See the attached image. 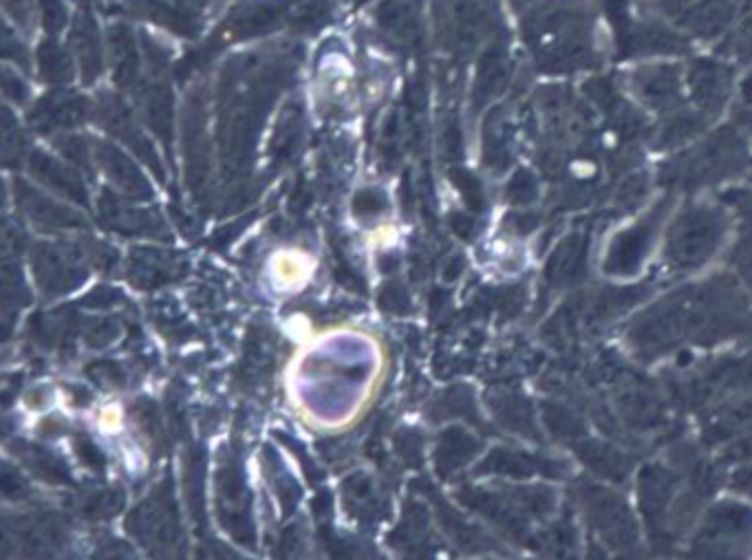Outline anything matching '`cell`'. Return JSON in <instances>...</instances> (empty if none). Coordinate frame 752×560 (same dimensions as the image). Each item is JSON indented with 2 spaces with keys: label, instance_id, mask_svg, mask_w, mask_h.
<instances>
[{
  "label": "cell",
  "instance_id": "1",
  "mask_svg": "<svg viewBox=\"0 0 752 560\" xmlns=\"http://www.w3.org/2000/svg\"><path fill=\"white\" fill-rule=\"evenodd\" d=\"M126 530L131 532L139 543L153 549V552H168V549H175L179 545L181 525L173 481L166 479L161 486L155 488V492L150 494L144 503H139L137 508L128 514Z\"/></svg>",
  "mask_w": 752,
  "mask_h": 560
},
{
  "label": "cell",
  "instance_id": "2",
  "mask_svg": "<svg viewBox=\"0 0 752 560\" xmlns=\"http://www.w3.org/2000/svg\"><path fill=\"white\" fill-rule=\"evenodd\" d=\"M217 508L221 525L243 547H256V530L250 510V490L245 486L241 463L228 459L217 472Z\"/></svg>",
  "mask_w": 752,
  "mask_h": 560
},
{
  "label": "cell",
  "instance_id": "3",
  "mask_svg": "<svg viewBox=\"0 0 752 560\" xmlns=\"http://www.w3.org/2000/svg\"><path fill=\"white\" fill-rule=\"evenodd\" d=\"M84 252L71 245L40 243L34 247V276L38 287L47 296H62L78 289L89 276V269L82 263Z\"/></svg>",
  "mask_w": 752,
  "mask_h": 560
},
{
  "label": "cell",
  "instance_id": "4",
  "mask_svg": "<svg viewBox=\"0 0 752 560\" xmlns=\"http://www.w3.org/2000/svg\"><path fill=\"white\" fill-rule=\"evenodd\" d=\"M98 117L106 131L131 148L133 153L155 172L159 181H166V170L161 166L159 153L155 146L150 144V139L142 133V128L137 126L131 111L126 109L120 98H115V95H102L98 104Z\"/></svg>",
  "mask_w": 752,
  "mask_h": 560
},
{
  "label": "cell",
  "instance_id": "5",
  "mask_svg": "<svg viewBox=\"0 0 752 560\" xmlns=\"http://www.w3.org/2000/svg\"><path fill=\"white\" fill-rule=\"evenodd\" d=\"M100 219L106 228L124 236H153V239L164 241L173 239L168 232V225L161 221L157 212L126 206L111 190H104L100 197Z\"/></svg>",
  "mask_w": 752,
  "mask_h": 560
},
{
  "label": "cell",
  "instance_id": "6",
  "mask_svg": "<svg viewBox=\"0 0 752 560\" xmlns=\"http://www.w3.org/2000/svg\"><path fill=\"white\" fill-rule=\"evenodd\" d=\"M184 150H186V164H188V183L192 195L201 197L208 186V172H210V155H208V139H206V115H203V104L197 98H190L188 111L184 117Z\"/></svg>",
  "mask_w": 752,
  "mask_h": 560
},
{
  "label": "cell",
  "instance_id": "7",
  "mask_svg": "<svg viewBox=\"0 0 752 560\" xmlns=\"http://www.w3.org/2000/svg\"><path fill=\"white\" fill-rule=\"evenodd\" d=\"M186 265L179 263L173 254L137 247L128 256L126 276L137 289H155L186 276Z\"/></svg>",
  "mask_w": 752,
  "mask_h": 560
},
{
  "label": "cell",
  "instance_id": "8",
  "mask_svg": "<svg viewBox=\"0 0 752 560\" xmlns=\"http://www.w3.org/2000/svg\"><path fill=\"white\" fill-rule=\"evenodd\" d=\"M16 188V203L20 206L27 217L34 221L42 230H73V228H87L80 214L71 212L69 208L60 206L58 201L42 195V192L34 190L25 181L14 183Z\"/></svg>",
  "mask_w": 752,
  "mask_h": 560
},
{
  "label": "cell",
  "instance_id": "9",
  "mask_svg": "<svg viewBox=\"0 0 752 560\" xmlns=\"http://www.w3.org/2000/svg\"><path fill=\"white\" fill-rule=\"evenodd\" d=\"M89 117V102L82 95L53 91L42 98L36 111L29 113V122L40 133H51L56 128H73Z\"/></svg>",
  "mask_w": 752,
  "mask_h": 560
},
{
  "label": "cell",
  "instance_id": "10",
  "mask_svg": "<svg viewBox=\"0 0 752 560\" xmlns=\"http://www.w3.org/2000/svg\"><path fill=\"white\" fill-rule=\"evenodd\" d=\"M95 157H98L100 166L104 168L106 175L111 177L115 186L122 190V195H126V199H153V188H150V183L142 175V170H139L120 148L106 142H98L95 144Z\"/></svg>",
  "mask_w": 752,
  "mask_h": 560
},
{
  "label": "cell",
  "instance_id": "11",
  "mask_svg": "<svg viewBox=\"0 0 752 560\" xmlns=\"http://www.w3.org/2000/svg\"><path fill=\"white\" fill-rule=\"evenodd\" d=\"M71 49L75 58L80 62V69L84 75V82L91 84L100 78L104 69V53H102V38L95 18L89 9L75 16L71 25Z\"/></svg>",
  "mask_w": 752,
  "mask_h": 560
},
{
  "label": "cell",
  "instance_id": "12",
  "mask_svg": "<svg viewBox=\"0 0 752 560\" xmlns=\"http://www.w3.org/2000/svg\"><path fill=\"white\" fill-rule=\"evenodd\" d=\"M29 172L38 181L47 183L51 190H56L58 195L80 203L84 208L89 206V190L84 186V181L78 177V172L60 164L58 159L49 157L42 150H36V153L29 155Z\"/></svg>",
  "mask_w": 752,
  "mask_h": 560
},
{
  "label": "cell",
  "instance_id": "13",
  "mask_svg": "<svg viewBox=\"0 0 752 560\" xmlns=\"http://www.w3.org/2000/svg\"><path fill=\"white\" fill-rule=\"evenodd\" d=\"M109 51L113 64V78L120 89L131 91L142 82V58L133 31L126 25H113L109 29Z\"/></svg>",
  "mask_w": 752,
  "mask_h": 560
},
{
  "label": "cell",
  "instance_id": "14",
  "mask_svg": "<svg viewBox=\"0 0 752 560\" xmlns=\"http://www.w3.org/2000/svg\"><path fill=\"white\" fill-rule=\"evenodd\" d=\"M375 20L384 29V34L404 42V45H415L422 36L420 14H417L413 0H386L375 12Z\"/></svg>",
  "mask_w": 752,
  "mask_h": 560
},
{
  "label": "cell",
  "instance_id": "15",
  "mask_svg": "<svg viewBox=\"0 0 752 560\" xmlns=\"http://www.w3.org/2000/svg\"><path fill=\"white\" fill-rule=\"evenodd\" d=\"M14 450L38 479L47 483H58V486H73V475L69 466L60 457L53 455L51 450L27 444V441H18V446Z\"/></svg>",
  "mask_w": 752,
  "mask_h": 560
},
{
  "label": "cell",
  "instance_id": "16",
  "mask_svg": "<svg viewBox=\"0 0 752 560\" xmlns=\"http://www.w3.org/2000/svg\"><path fill=\"white\" fill-rule=\"evenodd\" d=\"M285 5L281 3H263V5H254L250 9H245L243 14L236 16L230 27H228V36L234 40L239 38H250V36H259L270 31L278 20L283 18Z\"/></svg>",
  "mask_w": 752,
  "mask_h": 560
},
{
  "label": "cell",
  "instance_id": "17",
  "mask_svg": "<svg viewBox=\"0 0 752 560\" xmlns=\"http://www.w3.org/2000/svg\"><path fill=\"white\" fill-rule=\"evenodd\" d=\"M20 545L31 554H40L45 549H56L62 543V527L53 516H31L18 525Z\"/></svg>",
  "mask_w": 752,
  "mask_h": 560
},
{
  "label": "cell",
  "instance_id": "18",
  "mask_svg": "<svg viewBox=\"0 0 752 560\" xmlns=\"http://www.w3.org/2000/svg\"><path fill=\"white\" fill-rule=\"evenodd\" d=\"M475 450H477V444L464 433V430L448 428L446 433L439 437V446L435 455L437 472L442 477H448L455 468L464 466L466 459L472 457V452Z\"/></svg>",
  "mask_w": 752,
  "mask_h": 560
},
{
  "label": "cell",
  "instance_id": "19",
  "mask_svg": "<svg viewBox=\"0 0 752 560\" xmlns=\"http://www.w3.org/2000/svg\"><path fill=\"white\" fill-rule=\"evenodd\" d=\"M342 494H345V503L351 516H360V519H371L373 514L384 516L386 503L375 499L373 483L367 475L349 477L342 486Z\"/></svg>",
  "mask_w": 752,
  "mask_h": 560
},
{
  "label": "cell",
  "instance_id": "20",
  "mask_svg": "<svg viewBox=\"0 0 752 560\" xmlns=\"http://www.w3.org/2000/svg\"><path fill=\"white\" fill-rule=\"evenodd\" d=\"M206 455L197 446L190 450L186 463V497L192 512V519H197L201 525L206 523Z\"/></svg>",
  "mask_w": 752,
  "mask_h": 560
},
{
  "label": "cell",
  "instance_id": "21",
  "mask_svg": "<svg viewBox=\"0 0 752 560\" xmlns=\"http://www.w3.org/2000/svg\"><path fill=\"white\" fill-rule=\"evenodd\" d=\"M274 349L272 338L267 336L265 329H252L250 338L245 342V362H243V378L247 382L261 380L265 373L272 371Z\"/></svg>",
  "mask_w": 752,
  "mask_h": 560
},
{
  "label": "cell",
  "instance_id": "22",
  "mask_svg": "<svg viewBox=\"0 0 752 560\" xmlns=\"http://www.w3.org/2000/svg\"><path fill=\"white\" fill-rule=\"evenodd\" d=\"M38 69L49 84H67L73 80V60L56 40H45L38 49Z\"/></svg>",
  "mask_w": 752,
  "mask_h": 560
},
{
  "label": "cell",
  "instance_id": "23",
  "mask_svg": "<svg viewBox=\"0 0 752 560\" xmlns=\"http://www.w3.org/2000/svg\"><path fill=\"white\" fill-rule=\"evenodd\" d=\"M265 470L267 475H270V481L278 494V501L283 505L285 516H289L296 510L300 497H303V490H300L296 479L281 466V461H278L272 448H265Z\"/></svg>",
  "mask_w": 752,
  "mask_h": 560
},
{
  "label": "cell",
  "instance_id": "24",
  "mask_svg": "<svg viewBox=\"0 0 752 560\" xmlns=\"http://www.w3.org/2000/svg\"><path fill=\"white\" fill-rule=\"evenodd\" d=\"M300 109L298 106H287L285 115L281 117V124L276 128V135L272 139V157L274 164H285L292 157L300 144Z\"/></svg>",
  "mask_w": 752,
  "mask_h": 560
},
{
  "label": "cell",
  "instance_id": "25",
  "mask_svg": "<svg viewBox=\"0 0 752 560\" xmlns=\"http://www.w3.org/2000/svg\"><path fill=\"white\" fill-rule=\"evenodd\" d=\"M124 508V492L122 490H100L93 492L82 501V512L89 519H111V516L120 514Z\"/></svg>",
  "mask_w": 752,
  "mask_h": 560
},
{
  "label": "cell",
  "instance_id": "26",
  "mask_svg": "<svg viewBox=\"0 0 752 560\" xmlns=\"http://www.w3.org/2000/svg\"><path fill=\"white\" fill-rule=\"evenodd\" d=\"M27 303H29V289L25 285L23 276H20V272L14 265H5L3 267V311H5V318H9V314H16V311Z\"/></svg>",
  "mask_w": 752,
  "mask_h": 560
},
{
  "label": "cell",
  "instance_id": "27",
  "mask_svg": "<svg viewBox=\"0 0 752 560\" xmlns=\"http://www.w3.org/2000/svg\"><path fill=\"white\" fill-rule=\"evenodd\" d=\"M23 148H25V139H23V133L18 131V124L14 120V115L9 113V109H3V155H5V164L14 166L16 161L23 157Z\"/></svg>",
  "mask_w": 752,
  "mask_h": 560
},
{
  "label": "cell",
  "instance_id": "28",
  "mask_svg": "<svg viewBox=\"0 0 752 560\" xmlns=\"http://www.w3.org/2000/svg\"><path fill=\"white\" fill-rule=\"evenodd\" d=\"M351 208H353V212H356V217H360V219L380 217V214L389 210V199H386L384 192H380V190L364 188V190L356 192Z\"/></svg>",
  "mask_w": 752,
  "mask_h": 560
},
{
  "label": "cell",
  "instance_id": "29",
  "mask_svg": "<svg viewBox=\"0 0 752 560\" xmlns=\"http://www.w3.org/2000/svg\"><path fill=\"white\" fill-rule=\"evenodd\" d=\"M87 375L98 384L106 386V389H117V386H124L126 382V373L122 369V364H117L115 360H100L87 366Z\"/></svg>",
  "mask_w": 752,
  "mask_h": 560
},
{
  "label": "cell",
  "instance_id": "30",
  "mask_svg": "<svg viewBox=\"0 0 752 560\" xmlns=\"http://www.w3.org/2000/svg\"><path fill=\"white\" fill-rule=\"evenodd\" d=\"M378 303L384 311H389V314H397V316L411 314V298H408L406 287L400 283L384 285L378 296Z\"/></svg>",
  "mask_w": 752,
  "mask_h": 560
},
{
  "label": "cell",
  "instance_id": "31",
  "mask_svg": "<svg viewBox=\"0 0 752 560\" xmlns=\"http://www.w3.org/2000/svg\"><path fill=\"white\" fill-rule=\"evenodd\" d=\"M382 157L389 168H393L397 164V159H400V115L395 111L391 113L389 120H386L382 133Z\"/></svg>",
  "mask_w": 752,
  "mask_h": 560
},
{
  "label": "cell",
  "instance_id": "32",
  "mask_svg": "<svg viewBox=\"0 0 752 560\" xmlns=\"http://www.w3.org/2000/svg\"><path fill=\"white\" fill-rule=\"evenodd\" d=\"M40 14H42V25H45L47 34L51 36H58L69 23L67 7H64L62 0H40Z\"/></svg>",
  "mask_w": 752,
  "mask_h": 560
},
{
  "label": "cell",
  "instance_id": "33",
  "mask_svg": "<svg viewBox=\"0 0 752 560\" xmlns=\"http://www.w3.org/2000/svg\"><path fill=\"white\" fill-rule=\"evenodd\" d=\"M395 448L397 455L404 459L406 466L417 468L422 461V437L415 433V430H404L395 437Z\"/></svg>",
  "mask_w": 752,
  "mask_h": 560
},
{
  "label": "cell",
  "instance_id": "34",
  "mask_svg": "<svg viewBox=\"0 0 752 560\" xmlns=\"http://www.w3.org/2000/svg\"><path fill=\"white\" fill-rule=\"evenodd\" d=\"M135 415H137V422L142 424V428L146 430V435L150 439H153V441H159V444H164V428H161L159 408L153 402L144 400V402L137 404Z\"/></svg>",
  "mask_w": 752,
  "mask_h": 560
},
{
  "label": "cell",
  "instance_id": "35",
  "mask_svg": "<svg viewBox=\"0 0 752 560\" xmlns=\"http://www.w3.org/2000/svg\"><path fill=\"white\" fill-rule=\"evenodd\" d=\"M120 336V325L115 320H95L87 329V344L91 349H104Z\"/></svg>",
  "mask_w": 752,
  "mask_h": 560
},
{
  "label": "cell",
  "instance_id": "36",
  "mask_svg": "<svg viewBox=\"0 0 752 560\" xmlns=\"http://www.w3.org/2000/svg\"><path fill=\"white\" fill-rule=\"evenodd\" d=\"M75 455L80 457L84 466L102 472L106 468V457L102 455V450L93 444V439L87 435H75Z\"/></svg>",
  "mask_w": 752,
  "mask_h": 560
},
{
  "label": "cell",
  "instance_id": "37",
  "mask_svg": "<svg viewBox=\"0 0 752 560\" xmlns=\"http://www.w3.org/2000/svg\"><path fill=\"white\" fill-rule=\"evenodd\" d=\"M58 148L64 153V157L75 161V164L82 166L84 170L91 172V161H89V144L84 142L82 137H60L58 139Z\"/></svg>",
  "mask_w": 752,
  "mask_h": 560
},
{
  "label": "cell",
  "instance_id": "38",
  "mask_svg": "<svg viewBox=\"0 0 752 560\" xmlns=\"http://www.w3.org/2000/svg\"><path fill=\"white\" fill-rule=\"evenodd\" d=\"M336 254H338V263H336V267H333V276H336L338 283L345 285L347 289H351V292L367 294V287H364L367 283H364V278L345 261V256H342L340 252H336Z\"/></svg>",
  "mask_w": 752,
  "mask_h": 560
},
{
  "label": "cell",
  "instance_id": "39",
  "mask_svg": "<svg viewBox=\"0 0 752 560\" xmlns=\"http://www.w3.org/2000/svg\"><path fill=\"white\" fill-rule=\"evenodd\" d=\"M0 488H3V494L7 499L12 501H18V499H25L29 494V486L27 481L18 475V470H14L9 463H5L3 466V477H0Z\"/></svg>",
  "mask_w": 752,
  "mask_h": 560
},
{
  "label": "cell",
  "instance_id": "40",
  "mask_svg": "<svg viewBox=\"0 0 752 560\" xmlns=\"http://www.w3.org/2000/svg\"><path fill=\"white\" fill-rule=\"evenodd\" d=\"M115 303H126V298L117 292V289L109 285H100L95 287L93 292L82 300L84 307H93V309H104V307H113Z\"/></svg>",
  "mask_w": 752,
  "mask_h": 560
},
{
  "label": "cell",
  "instance_id": "41",
  "mask_svg": "<svg viewBox=\"0 0 752 560\" xmlns=\"http://www.w3.org/2000/svg\"><path fill=\"white\" fill-rule=\"evenodd\" d=\"M450 177H453L455 186H457L461 192H464V197H466V201H468V206H470L472 210H479V208H481L479 183H477L475 179H472V177L468 175V172H464V170H453V175H450Z\"/></svg>",
  "mask_w": 752,
  "mask_h": 560
},
{
  "label": "cell",
  "instance_id": "42",
  "mask_svg": "<svg viewBox=\"0 0 752 560\" xmlns=\"http://www.w3.org/2000/svg\"><path fill=\"white\" fill-rule=\"evenodd\" d=\"M276 437L281 439L287 448H292V450H294V455H296L300 461H303V468H305L307 479H309L311 483H318V481L322 479V472L318 470V466L314 463V459H311V457L307 455V450H305L303 446H298V441H294L292 437L281 435V433H276Z\"/></svg>",
  "mask_w": 752,
  "mask_h": 560
},
{
  "label": "cell",
  "instance_id": "43",
  "mask_svg": "<svg viewBox=\"0 0 752 560\" xmlns=\"http://www.w3.org/2000/svg\"><path fill=\"white\" fill-rule=\"evenodd\" d=\"M3 91L9 100H14L16 104H25L29 98L27 84L14 75V71L3 69Z\"/></svg>",
  "mask_w": 752,
  "mask_h": 560
},
{
  "label": "cell",
  "instance_id": "44",
  "mask_svg": "<svg viewBox=\"0 0 752 560\" xmlns=\"http://www.w3.org/2000/svg\"><path fill=\"white\" fill-rule=\"evenodd\" d=\"M327 16V7L322 3H311V5H305L300 12L296 14L294 18V25L298 29H309V27H316L322 18Z\"/></svg>",
  "mask_w": 752,
  "mask_h": 560
},
{
  "label": "cell",
  "instance_id": "45",
  "mask_svg": "<svg viewBox=\"0 0 752 560\" xmlns=\"http://www.w3.org/2000/svg\"><path fill=\"white\" fill-rule=\"evenodd\" d=\"M3 56L5 58H14L18 64H20V67H25V69H29V56H27V51H25V47L23 45H20V42L18 40H14V36H12V29H9V27H5V38H3Z\"/></svg>",
  "mask_w": 752,
  "mask_h": 560
},
{
  "label": "cell",
  "instance_id": "46",
  "mask_svg": "<svg viewBox=\"0 0 752 560\" xmlns=\"http://www.w3.org/2000/svg\"><path fill=\"white\" fill-rule=\"evenodd\" d=\"M5 9L18 20V23L27 25L31 12H34V5H31V0H5Z\"/></svg>",
  "mask_w": 752,
  "mask_h": 560
},
{
  "label": "cell",
  "instance_id": "47",
  "mask_svg": "<svg viewBox=\"0 0 752 560\" xmlns=\"http://www.w3.org/2000/svg\"><path fill=\"white\" fill-rule=\"evenodd\" d=\"M415 192H413V181H411V172H406L404 175V181H402V208L404 212L408 214L413 210V203H415Z\"/></svg>",
  "mask_w": 752,
  "mask_h": 560
},
{
  "label": "cell",
  "instance_id": "48",
  "mask_svg": "<svg viewBox=\"0 0 752 560\" xmlns=\"http://www.w3.org/2000/svg\"><path fill=\"white\" fill-rule=\"evenodd\" d=\"M331 508H333L331 494L329 492H320L318 497H316V501H314V512H316L318 519H325V516H329Z\"/></svg>",
  "mask_w": 752,
  "mask_h": 560
},
{
  "label": "cell",
  "instance_id": "49",
  "mask_svg": "<svg viewBox=\"0 0 752 560\" xmlns=\"http://www.w3.org/2000/svg\"><path fill=\"white\" fill-rule=\"evenodd\" d=\"M300 547V541H298V525L289 527V530L283 532V541H281V549L283 554H292L294 549Z\"/></svg>",
  "mask_w": 752,
  "mask_h": 560
},
{
  "label": "cell",
  "instance_id": "50",
  "mask_svg": "<svg viewBox=\"0 0 752 560\" xmlns=\"http://www.w3.org/2000/svg\"><path fill=\"white\" fill-rule=\"evenodd\" d=\"M397 265H400V256H397V254H384L382 256V261H380V267H382V272H395V267Z\"/></svg>",
  "mask_w": 752,
  "mask_h": 560
},
{
  "label": "cell",
  "instance_id": "51",
  "mask_svg": "<svg viewBox=\"0 0 752 560\" xmlns=\"http://www.w3.org/2000/svg\"><path fill=\"white\" fill-rule=\"evenodd\" d=\"M448 267H450V269H446V272H444V278H446V280H453V278L457 276V272H461V263H459V261H453Z\"/></svg>",
  "mask_w": 752,
  "mask_h": 560
}]
</instances>
